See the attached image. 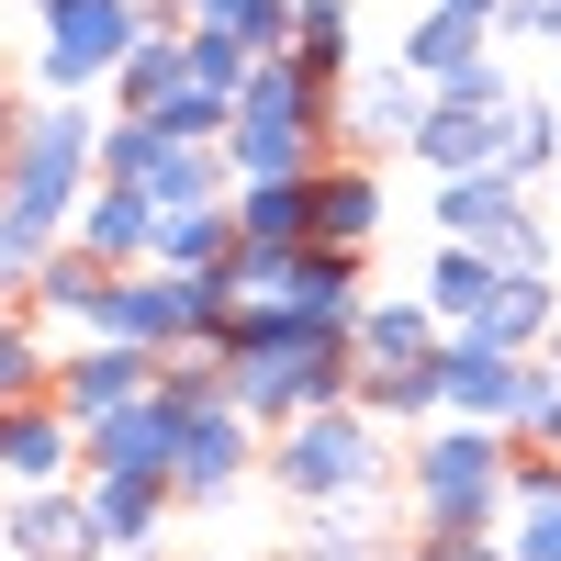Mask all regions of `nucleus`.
<instances>
[{
  "mask_svg": "<svg viewBox=\"0 0 561 561\" xmlns=\"http://www.w3.org/2000/svg\"><path fill=\"white\" fill-rule=\"evenodd\" d=\"M259 483H270L280 505H304V517H337V505H370V494L393 483V438L370 427L359 404L304 415V427H280V438L259 449Z\"/></svg>",
  "mask_w": 561,
  "mask_h": 561,
  "instance_id": "f257e3e1",
  "label": "nucleus"
},
{
  "mask_svg": "<svg viewBox=\"0 0 561 561\" xmlns=\"http://www.w3.org/2000/svg\"><path fill=\"white\" fill-rule=\"evenodd\" d=\"M494 280H505V270H494L483 248H449V237H438V248H427V270H415V293H427V314H438L449 337H460V325H483Z\"/></svg>",
  "mask_w": 561,
  "mask_h": 561,
  "instance_id": "5701e85b",
  "label": "nucleus"
},
{
  "mask_svg": "<svg viewBox=\"0 0 561 561\" xmlns=\"http://www.w3.org/2000/svg\"><path fill=\"white\" fill-rule=\"evenodd\" d=\"M12 124H23V90H12V79H0V147H12Z\"/></svg>",
  "mask_w": 561,
  "mask_h": 561,
  "instance_id": "72a5a7b5",
  "label": "nucleus"
},
{
  "mask_svg": "<svg viewBox=\"0 0 561 561\" xmlns=\"http://www.w3.org/2000/svg\"><path fill=\"white\" fill-rule=\"evenodd\" d=\"M79 483V427L57 404H12L0 415V494H57Z\"/></svg>",
  "mask_w": 561,
  "mask_h": 561,
  "instance_id": "f8f14e48",
  "label": "nucleus"
},
{
  "mask_svg": "<svg viewBox=\"0 0 561 561\" xmlns=\"http://www.w3.org/2000/svg\"><path fill=\"white\" fill-rule=\"evenodd\" d=\"M90 147H102V102H34L23 90V124H12V147H0V203L23 225H45V237H68L90 180H102Z\"/></svg>",
  "mask_w": 561,
  "mask_h": 561,
  "instance_id": "f03ea898",
  "label": "nucleus"
},
{
  "mask_svg": "<svg viewBox=\"0 0 561 561\" xmlns=\"http://www.w3.org/2000/svg\"><path fill=\"white\" fill-rule=\"evenodd\" d=\"M158 12H169L180 34H237V23L259 12V0H158Z\"/></svg>",
  "mask_w": 561,
  "mask_h": 561,
  "instance_id": "2f4dec72",
  "label": "nucleus"
},
{
  "mask_svg": "<svg viewBox=\"0 0 561 561\" xmlns=\"http://www.w3.org/2000/svg\"><path fill=\"white\" fill-rule=\"evenodd\" d=\"M158 34V0H34V102H102Z\"/></svg>",
  "mask_w": 561,
  "mask_h": 561,
  "instance_id": "39448f33",
  "label": "nucleus"
},
{
  "mask_svg": "<svg viewBox=\"0 0 561 561\" xmlns=\"http://www.w3.org/2000/svg\"><path fill=\"white\" fill-rule=\"evenodd\" d=\"M517 382H528V359H494L483 337L438 348V415L449 427H517Z\"/></svg>",
  "mask_w": 561,
  "mask_h": 561,
  "instance_id": "9b49d317",
  "label": "nucleus"
},
{
  "mask_svg": "<svg viewBox=\"0 0 561 561\" xmlns=\"http://www.w3.org/2000/svg\"><path fill=\"white\" fill-rule=\"evenodd\" d=\"M404 561H505V539H449V528H415Z\"/></svg>",
  "mask_w": 561,
  "mask_h": 561,
  "instance_id": "473e14b6",
  "label": "nucleus"
},
{
  "mask_svg": "<svg viewBox=\"0 0 561 561\" xmlns=\"http://www.w3.org/2000/svg\"><path fill=\"white\" fill-rule=\"evenodd\" d=\"M427 113H438L427 79H404L393 57H370V68L337 90V158H370V169H382V147L404 158L415 135H427Z\"/></svg>",
  "mask_w": 561,
  "mask_h": 561,
  "instance_id": "423d86ee",
  "label": "nucleus"
},
{
  "mask_svg": "<svg viewBox=\"0 0 561 561\" xmlns=\"http://www.w3.org/2000/svg\"><path fill=\"white\" fill-rule=\"evenodd\" d=\"M68 237H45V225H23L12 203H0V314H23L34 304V280H45V259H57Z\"/></svg>",
  "mask_w": 561,
  "mask_h": 561,
  "instance_id": "cd10ccee",
  "label": "nucleus"
},
{
  "mask_svg": "<svg viewBox=\"0 0 561 561\" xmlns=\"http://www.w3.org/2000/svg\"><path fill=\"white\" fill-rule=\"evenodd\" d=\"M550 169H561V113H550V90H517V102H505V180L539 192Z\"/></svg>",
  "mask_w": 561,
  "mask_h": 561,
  "instance_id": "a878e982",
  "label": "nucleus"
},
{
  "mask_svg": "<svg viewBox=\"0 0 561 561\" xmlns=\"http://www.w3.org/2000/svg\"><path fill=\"white\" fill-rule=\"evenodd\" d=\"M404 158L427 169V192H438V180H483V169H505V102H494V113H483V102H438L427 135H415Z\"/></svg>",
  "mask_w": 561,
  "mask_h": 561,
  "instance_id": "2eb2a0df",
  "label": "nucleus"
},
{
  "mask_svg": "<svg viewBox=\"0 0 561 561\" xmlns=\"http://www.w3.org/2000/svg\"><path fill=\"white\" fill-rule=\"evenodd\" d=\"M259 427H248V415L237 404H203L192 415V427H180V472H169V505H225V494H237L248 472H259Z\"/></svg>",
  "mask_w": 561,
  "mask_h": 561,
  "instance_id": "1a4fd4ad",
  "label": "nucleus"
},
{
  "mask_svg": "<svg viewBox=\"0 0 561 561\" xmlns=\"http://www.w3.org/2000/svg\"><path fill=\"white\" fill-rule=\"evenodd\" d=\"M147 270L225 280V270H237V214H158V259H147Z\"/></svg>",
  "mask_w": 561,
  "mask_h": 561,
  "instance_id": "393cba45",
  "label": "nucleus"
},
{
  "mask_svg": "<svg viewBox=\"0 0 561 561\" xmlns=\"http://www.w3.org/2000/svg\"><path fill=\"white\" fill-rule=\"evenodd\" d=\"M438 348H449V325L427 314V293H370L359 337H348V359H359V370H427Z\"/></svg>",
  "mask_w": 561,
  "mask_h": 561,
  "instance_id": "a211bd4d",
  "label": "nucleus"
},
{
  "mask_svg": "<svg viewBox=\"0 0 561 561\" xmlns=\"http://www.w3.org/2000/svg\"><path fill=\"white\" fill-rule=\"evenodd\" d=\"M90 494V539H102V561H135V550H158V528L180 517L169 483H135V472H102V483H79Z\"/></svg>",
  "mask_w": 561,
  "mask_h": 561,
  "instance_id": "6ab92c4d",
  "label": "nucleus"
},
{
  "mask_svg": "<svg viewBox=\"0 0 561 561\" xmlns=\"http://www.w3.org/2000/svg\"><path fill=\"white\" fill-rule=\"evenodd\" d=\"M237 248H314V180H237Z\"/></svg>",
  "mask_w": 561,
  "mask_h": 561,
  "instance_id": "4be33fe9",
  "label": "nucleus"
},
{
  "mask_svg": "<svg viewBox=\"0 0 561 561\" xmlns=\"http://www.w3.org/2000/svg\"><path fill=\"white\" fill-rule=\"evenodd\" d=\"M45 382H57V337H45L34 314H0V415L45 404Z\"/></svg>",
  "mask_w": 561,
  "mask_h": 561,
  "instance_id": "bb28decb",
  "label": "nucleus"
},
{
  "mask_svg": "<svg viewBox=\"0 0 561 561\" xmlns=\"http://www.w3.org/2000/svg\"><path fill=\"white\" fill-rule=\"evenodd\" d=\"M293 68L325 90V102L359 79V23H348V0H293Z\"/></svg>",
  "mask_w": 561,
  "mask_h": 561,
  "instance_id": "412c9836",
  "label": "nucleus"
},
{
  "mask_svg": "<svg viewBox=\"0 0 561 561\" xmlns=\"http://www.w3.org/2000/svg\"><path fill=\"white\" fill-rule=\"evenodd\" d=\"M180 90H192V34H180L169 12H158V34L135 45V57L113 68V90H102V113H124V124H158Z\"/></svg>",
  "mask_w": 561,
  "mask_h": 561,
  "instance_id": "f3484780",
  "label": "nucleus"
},
{
  "mask_svg": "<svg viewBox=\"0 0 561 561\" xmlns=\"http://www.w3.org/2000/svg\"><path fill=\"white\" fill-rule=\"evenodd\" d=\"M494 45H561V0H505V12H494Z\"/></svg>",
  "mask_w": 561,
  "mask_h": 561,
  "instance_id": "7c9ffc66",
  "label": "nucleus"
},
{
  "mask_svg": "<svg viewBox=\"0 0 561 561\" xmlns=\"http://www.w3.org/2000/svg\"><path fill=\"white\" fill-rule=\"evenodd\" d=\"M550 325H561V280H494L483 325H460V337H483L494 359H550Z\"/></svg>",
  "mask_w": 561,
  "mask_h": 561,
  "instance_id": "aec40b11",
  "label": "nucleus"
},
{
  "mask_svg": "<svg viewBox=\"0 0 561 561\" xmlns=\"http://www.w3.org/2000/svg\"><path fill=\"white\" fill-rule=\"evenodd\" d=\"M550 370H561V325H550Z\"/></svg>",
  "mask_w": 561,
  "mask_h": 561,
  "instance_id": "e433bc0d",
  "label": "nucleus"
},
{
  "mask_svg": "<svg viewBox=\"0 0 561 561\" xmlns=\"http://www.w3.org/2000/svg\"><path fill=\"white\" fill-rule=\"evenodd\" d=\"M102 293H113V270H102V259H79V248H57L23 314H34V325H68V337H90V314H102Z\"/></svg>",
  "mask_w": 561,
  "mask_h": 561,
  "instance_id": "b1692460",
  "label": "nucleus"
},
{
  "mask_svg": "<svg viewBox=\"0 0 561 561\" xmlns=\"http://www.w3.org/2000/svg\"><path fill=\"white\" fill-rule=\"evenodd\" d=\"M505 472H517V438H505V427H427V438H404V505H415V528L505 539Z\"/></svg>",
  "mask_w": 561,
  "mask_h": 561,
  "instance_id": "7ed1b4c3",
  "label": "nucleus"
},
{
  "mask_svg": "<svg viewBox=\"0 0 561 561\" xmlns=\"http://www.w3.org/2000/svg\"><path fill=\"white\" fill-rule=\"evenodd\" d=\"M158 393V359L147 348H113V337H68L57 348V382H45V404L68 415V427H102V415L147 404Z\"/></svg>",
  "mask_w": 561,
  "mask_h": 561,
  "instance_id": "0eeeda50",
  "label": "nucleus"
},
{
  "mask_svg": "<svg viewBox=\"0 0 561 561\" xmlns=\"http://www.w3.org/2000/svg\"><path fill=\"white\" fill-rule=\"evenodd\" d=\"M427 12H472V23H494V12H505V0H427Z\"/></svg>",
  "mask_w": 561,
  "mask_h": 561,
  "instance_id": "f704fd0d",
  "label": "nucleus"
},
{
  "mask_svg": "<svg viewBox=\"0 0 561 561\" xmlns=\"http://www.w3.org/2000/svg\"><path fill=\"white\" fill-rule=\"evenodd\" d=\"M550 113H561V68H550Z\"/></svg>",
  "mask_w": 561,
  "mask_h": 561,
  "instance_id": "c9c22d12",
  "label": "nucleus"
},
{
  "mask_svg": "<svg viewBox=\"0 0 561 561\" xmlns=\"http://www.w3.org/2000/svg\"><path fill=\"white\" fill-rule=\"evenodd\" d=\"M0 550H12V561H102V539H90V494L79 483L12 494V505H0Z\"/></svg>",
  "mask_w": 561,
  "mask_h": 561,
  "instance_id": "4468645a",
  "label": "nucleus"
},
{
  "mask_svg": "<svg viewBox=\"0 0 561 561\" xmlns=\"http://www.w3.org/2000/svg\"><path fill=\"white\" fill-rule=\"evenodd\" d=\"M180 427H192V404H169V393H147V404L102 415V427H79V483H102V472L169 483V472H180Z\"/></svg>",
  "mask_w": 561,
  "mask_h": 561,
  "instance_id": "6e6552de",
  "label": "nucleus"
},
{
  "mask_svg": "<svg viewBox=\"0 0 561 561\" xmlns=\"http://www.w3.org/2000/svg\"><path fill=\"white\" fill-rule=\"evenodd\" d=\"M325 158H337V102L293 68L270 57L248 90H237V124H225V169L237 180H314Z\"/></svg>",
  "mask_w": 561,
  "mask_h": 561,
  "instance_id": "20e7f679",
  "label": "nucleus"
},
{
  "mask_svg": "<svg viewBox=\"0 0 561 561\" xmlns=\"http://www.w3.org/2000/svg\"><path fill=\"white\" fill-rule=\"evenodd\" d=\"M427 214H438V237H449V248H483V259H494V248L517 237L539 203H528L505 169H483V180H438V192H427Z\"/></svg>",
  "mask_w": 561,
  "mask_h": 561,
  "instance_id": "dca6fc26",
  "label": "nucleus"
},
{
  "mask_svg": "<svg viewBox=\"0 0 561 561\" xmlns=\"http://www.w3.org/2000/svg\"><path fill=\"white\" fill-rule=\"evenodd\" d=\"M382 225H393V192H382V169H370V158H325V169H314V248H325V259H370V248H382Z\"/></svg>",
  "mask_w": 561,
  "mask_h": 561,
  "instance_id": "9d476101",
  "label": "nucleus"
},
{
  "mask_svg": "<svg viewBox=\"0 0 561 561\" xmlns=\"http://www.w3.org/2000/svg\"><path fill=\"white\" fill-rule=\"evenodd\" d=\"M68 248H79V259H102L113 280H124V270H147V259H158V203H147V192H124V180H90V203H79V225H68Z\"/></svg>",
  "mask_w": 561,
  "mask_h": 561,
  "instance_id": "ddd939ff",
  "label": "nucleus"
},
{
  "mask_svg": "<svg viewBox=\"0 0 561 561\" xmlns=\"http://www.w3.org/2000/svg\"><path fill=\"white\" fill-rule=\"evenodd\" d=\"M158 393H169V404H192V415H203V404H225V348H214V337L169 348V359H158Z\"/></svg>",
  "mask_w": 561,
  "mask_h": 561,
  "instance_id": "c85d7f7f",
  "label": "nucleus"
},
{
  "mask_svg": "<svg viewBox=\"0 0 561 561\" xmlns=\"http://www.w3.org/2000/svg\"><path fill=\"white\" fill-rule=\"evenodd\" d=\"M259 79V57L237 34H192V90H214V102H237V90Z\"/></svg>",
  "mask_w": 561,
  "mask_h": 561,
  "instance_id": "c756f323",
  "label": "nucleus"
}]
</instances>
